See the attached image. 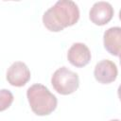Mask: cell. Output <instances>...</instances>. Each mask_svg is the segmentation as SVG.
I'll use <instances>...</instances> for the list:
<instances>
[{"instance_id":"cell-1","label":"cell","mask_w":121,"mask_h":121,"mask_svg":"<svg viewBox=\"0 0 121 121\" xmlns=\"http://www.w3.org/2000/svg\"><path fill=\"white\" fill-rule=\"evenodd\" d=\"M79 19L78 5L71 0H59L43 15L44 26L54 32L75 25Z\"/></svg>"},{"instance_id":"cell-2","label":"cell","mask_w":121,"mask_h":121,"mask_svg":"<svg viewBox=\"0 0 121 121\" xmlns=\"http://www.w3.org/2000/svg\"><path fill=\"white\" fill-rule=\"evenodd\" d=\"M32 112L37 115H48L57 107V97L43 84H33L26 91Z\"/></svg>"},{"instance_id":"cell-3","label":"cell","mask_w":121,"mask_h":121,"mask_svg":"<svg viewBox=\"0 0 121 121\" xmlns=\"http://www.w3.org/2000/svg\"><path fill=\"white\" fill-rule=\"evenodd\" d=\"M51 84L55 91L60 95H70L79 86L78 75L65 66L57 69L52 78Z\"/></svg>"},{"instance_id":"cell-4","label":"cell","mask_w":121,"mask_h":121,"mask_svg":"<svg viewBox=\"0 0 121 121\" xmlns=\"http://www.w3.org/2000/svg\"><path fill=\"white\" fill-rule=\"evenodd\" d=\"M30 79V71L22 61L13 62L8 69L7 80L12 86L22 87Z\"/></svg>"},{"instance_id":"cell-5","label":"cell","mask_w":121,"mask_h":121,"mask_svg":"<svg viewBox=\"0 0 121 121\" xmlns=\"http://www.w3.org/2000/svg\"><path fill=\"white\" fill-rule=\"evenodd\" d=\"M113 16L112 6L106 1L95 2L90 9V20L97 26H103L109 23Z\"/></svg>"},{"instance_id":"cell-6","label":"cell","mask_w":121,"mask_h":121,"mask_svg":"<svg viewBox=\"0 0 121 121\" xmlns=\"http://www.w3.org/2000/svg\"><path fill=\"white\" fill-rule=\"evenodd\" d=\"M117 74L118 70L116 64L110 60H100L96 63L94 70L95 79L102 84H108L114 81L117 78Z\"/></svg>"},{"instance_id":"cell-7","label":"cell","mask_w":121,"mask_h":121,"mask_svg":"<svg viewBox=\"0 0 121 121\" xmlns=\"http://www.w3.org/2000/svg\"><path fill=\"white\" fill-rule=\"evenodd\" d=\"M69 62L76 67H83L91 60V52L88 46L82 43H75L67 53Z\"/></svg>"},{"instance_id":"cell-8","label":"cell","mask_w":121,"mask_h":121,"mask_svg":"<svg viewBox=\"0 0 121 121\" xmlns=\"http://www.w3.org/2000/svg\"><path fill=\"white\" fill-rule=\"evenodd\" d=\"M105 49L113 56L121 55V27L112 26L108 28L103 35Z\"/></svg>"},{"instance_id":"cell-9","label":"cell","mask_w":121,"mask_h":121,"mask_svg":"<svg viewBox=\"0 0 121 121\" xmlns=\"http://www.w3.org/2000/svg\"><path fill=\"white\" fill-rule=\"evenodd\" d=\"M0 110L4 111L10 106L13 101V95L6 89H2L0 93Z\"/></svg>"},{"instance_id":"cell-10","label":"cell","mask_w":121,"mask_h":121,"mask_svg":"<svg viewBox=\"0 0 121 121\" xmlns=\"http://www.w3.org/2000/svg\"><path fill=\"white\" fill-rule=\"evenodd\" d=\"M117 94H118V96H119V98H120V100H121V84H120V85H119V87H118Z\"/></svg>"},{"instance_id":"cell-11","label":"cell","mask_w":121,"mask_h":121,"mask_svg":"<svg viewBox=\"0 0 121 121\" xmlns=\"http://www.w3.org/2000/svg\"><path fill=\"white\" fill-rule=\"evenodd\" d=\"M119 19L121 20V9H120V11H119Z\"/></svg>"},{"instance_id":"cell-12","label":"cell","mask_w":121,"mask_h":121,"mask_svg":"<svg viewBox=\"0 0 121 121\" xmlns=\"http://www.w3.org/2000/svg\"><path fill=\"white\" fill-rule=\"evenodd\" d=\"M110 121H120V120H118V119H112V120H110Z\"/></svg>"},{"instance_id":"cell-13","label":"cell","mask_w":121,"mask_h":121,"mask_svg":"<svg viewBox=\"0 0 121 121\" xmlns=\"http://www.w3.org/2000/svg\"><path fill=\"white\" fill-rule=\"evenodd\" d=\"M119 57H120V64H121V55H120Z\"/></svg>"}]
</instances>
